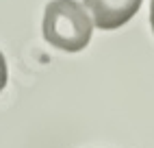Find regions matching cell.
Returning a JSON list of instances; mask_svg holds the SVG:
<instances>
[{
	"label": "cell",
	"instance_id": "6da1fadb",
	"mask_svg": "<svg viewBox=\"0 0 154 148\" xmlns=\"http://www.w3.org/2000/svg\"><path fill=\"white\" fill-rule=\"evenodd\" d=\"M94 20L76 0H52L44 13V37L63 52H80L91 39Z\"/></svg>",
	"mask_w": 154,
	"mask_h": 148
},
{
	"label": "cell",
	"instance_id": "3957f363",
	"mask_svg": "<svg viewBox=\"0 0 154 148\" xmlns=\"http://www.w3.org/2000/svg\"><path fill=\"white\" fill-rule=\"evenodd\" d=\"M7 79H9V72H7V61H5L2 50H0V92L5 89V85H7Z\"/></svg>",
	"mask_w": 154,
	"mask_h": 148
},
{
	"label": "cell",
	"instance_id": "7a4b0ae2",
	"mask_svg": "<svg viewBox=\"0 0 154 148\" xmlns=\"http://www.w3.org/2000/svg\"><path fill=\"white\" fill-rule=\"evenodd\" d=\"M94 24L102 31L124 26L139 11L141 0H83Z\"/></svg>",
	"mask_w": 154,
	"mask_h": 148
},
{
	"label": "cell",
	"instance_id": "277c9868",
	"mask_svg": "<svg viewBox=\"0 0 154 148\" xmlns=\"http://www.w3.org/2000/svg\"><path fill=\"white\" fill-rule=\"evenodd\" d=\"M150 24H152V33H154V0L150 5Z\"/></svg>",
	"mask_w": 154,
	"mask_h": 148
}]
</instances>
